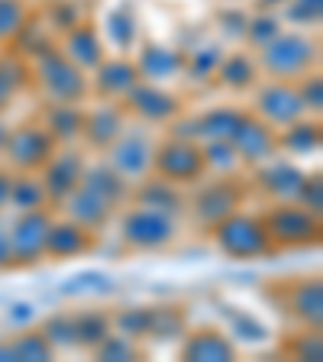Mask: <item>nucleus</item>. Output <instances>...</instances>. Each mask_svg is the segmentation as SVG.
Masks as SVG:
<instances>
[{"label":"nucleus","mask_w":323,"mask_h":362,"mask_svg":"<svg viewBox=\"0 0 323 362\" xmlns=\"http://www.w3.org/2000/svg\"><path fill=\"white\" fill-rule=\"evenodd\" d=\"M94 349H98L100 359H133V356H136L129 337H110V333H107V337L100 339Z\"/></svg>","instance_id":"obj_38"},{"label":"nucleus","mask_w":323,"mask_h":362,"mask_svg":"<svg viewBox=\"0 0 323 362\" xmlns=\"http://www.w3.org/2000/svg\"><path fill=\"white\" fill-rule=\"evenodd\" d=\"M301 181H304V175L294 165H285V162H275V165L259 172V188L265 194H271L275 201H298Z\"/></svg>","instance_id":"obj_24"},{"label":"nucleus","mask_w":323,"mask_h":362,"mask_svg":"<svg viewBox=\"0 0 323 362\" xmlns=\"http://www.w3.org/2000/svg\"><path fill=\"white\" fill-rule=\"evenodd\" d=\"M136 81H143V78H139V71H136L133 62L110 59V62H100L98 65L94 88H98V94H104V98H123Z\"/></svg>","instance_id":"obj_20"},{"label":"nucleus","mask_w":323,"mask_h":362,"mask_svg":"<svg viewBox=\"0 0 323 362\" xmlns=\"http://www.w3.org/2000/svg\"><path fill=\"white\" fill-rule=\"evenodd\" d=\"M298 94H301L304 107L320 110V104H323V81H320V75H310L307 81H304V90H298Z\"/></svg>","instance_id":"obj_43"},{"label":"nucleus","mask_w":323,"mask_h":362,"mask_svg":"<svg viewBox=\"0 0 323 362\" xmlns=\"http://www.w3.org/2000/svg\"><path fill=\"white\" fill-rule=\"evenodd\" d=\"M304 110L307 107H304L298 88H291L285 81H275L259 90V113H262L265 123H271V127H288V123L301 120Z\"/></svg>","instance_id":"obj_13"},{"label":"nucleus","mask_w":323,"mask_h":362,"mask_svg":"<svg viewBox=\"0 0 323 362\" xmlns=\"http://www.w3.org/2000/svg\"><path fill=\"white\" fill-rule=\"evenodd\" d=\"M107 149H110V168H117L127 181H143L152 175V152H155V143H152L146 133H139V129L120 133Z\"/></svg>","instance_id":"obj_8"},{"label":"nucleus","mask_w":323,"mask_h":362,"mask_svg":"<svg viewBox=\"0 0 323 362\" xmlns=\"http://www.w3.org/2000/svg\"><path fill=\"white\" fill-rule=\"evenodd\" d=\"M220 59H223V55H220V49H197L194 55H191L188 62H184V65H188V71H191V78H197V81H204V78L207 75H213V71H217V65H220Z\"/></svg>","instance_id":"obj_36"},{"label":"nucleus","mask_w":323,"mask_h":362,"mask_svg":"<svg viewBox=\"0 0 323 362\" xmlns=\"http://www.w3.org/2000/svg\"><path fill=\"white\" fill-rule=\"evenodd\" d=\"M71 320H75V346H98L110 333V320L104 314H81Z\"/></svg>","instance_id":"obj_32"},{"label":"nucleus","mask_w":323,"mask_h":362,"mask_svg":"<svg viewBox=\"0 0 323 362\" xmlns=\"http://www.w3.org/2000/svg\"><path fill=\"white\" fill-rule=\"evenodd\" d=\"M120 233L123 243L133 249H165L175 240V220L152 207H136L123 214Z\"/></svg>","instance_id":"obj_6"},{"label":"nucleus","mask_w":323,"mask_h":362,"mask_svg":"<svg viewBox=\"0 0 323 362\" xmlns=\"http://www.w3.org/2000/svg\"><path fill=\"white\" fill-rule=\"evenodd\" d=\"M233 330H246V333H242L246 339H262V337H265L262 324H252V320H246V317H240V320H236Z\"/></svg>","instance_id":"obj_45"},{"label":"nucleus","mask_w":323,"mask_h":362,"mask_svg":"<svg viewBox=\"0 0 323 362\" xmlns=\"http://www.w3.org/2000/svg\"><path fill=\"white\" fill-rule=\"evenodd\" d=\"M123 133V113L120 107H98V110L84 113L81 136L94 149H107V146Z\"/></svg>","instance_id":"obj_19"},{"label":"nucleus","mask_w":323,"mask_h":362,"mask_svg":"<svg viewBox=\"0 0 323 362\" xmlns=\"http://www.w3.org/2000/svg\"><path fill=\"white\" fill-rule=\"evenodd\" d=\"M7 194H10V175L0 172V207L7 204Z\"/></svg>","instance_id":"obj_48"},{"label":"nucleus","mask_w":323,"mask_h":362,"mask_svg":"<svg viewBox=\"0 0 323 362\" xmlns=\"http://www.w3.org/2000/svg\"><path fill=\"white\" fill-rule=\"evenodd\" d=\"M4 143H7V129L0 127V149H4Z\"/></svg>","instance_id":"obj_51"},{"label":"nucleus","mask_w":323,"mask_h":362,"mask_svg":"<svg viewBox=\"0 0 323 362\" xmlns=\"http://www.w3.org/2000/svg\"><path fill=\"white\" fill-rule=\"evenodd\" d=\"M45 172H42V188L45 197L52 201H65L71 191L81 185V175H84V158L78 156L75 149H65V152H52L49 162H45Z\"/></svg>","instance_id":"obj_10"},{"label":"nucleus","mask_w":323,"mask_h":362,"mask_svg":"<svg viewBox=\"0 0 323 362\" xmlns=\"http://www.w3.org/2000/svg\"><path fill=\"white\" fill-rule=\"evenodd\" d=\"M233 353H236L233 343L217 330H197L184 343V349H181V356L191 362H226V359H233Z\"/></svg>","instance_id":"obj_22"},{"label":"nucleus","mask_w":323,"mask_h":362,"mask_svg":"<svg viewBox=\"0 0 323 362\" xmlns=\"http://www.w3.org/2000/svg\"><path fill=\"white\" fill-rule=\"evenodd\" d=\"M317 59V45L310 39L298 36V33H288V36H275L271 42L262 45V68L269 71L275 81H291V78H301L310 71Z\"/></svg>","instance_id":"obj_2"},{"label":"nucleus","mask_w":323,"mask_h":362,"mask_svg":"<svg viewBox=\"0 0 323 362\" xmlns=\"http://www.w3.org/2000/svg\"><path fill=\"white\" fill-rule=\"evenodd\" d=\"M152 172L172 185H194L204 178L207 165H204L201 146H194L191 139H168L152 152Z\"/></svg>","instance_id":"obj_4"},{"label":"nucleus","mask_w":323,"mask_h":362,"mask_svg":"<svg viewBox=\"0 0 323 362\" xmlns=\"http://www.w3.org/2000/svg\"><path fill=\"white\" fill-rule=\"evenodd\" d=\"M0 359H4V362H13V346H0Z\"/></svg>","instance_id":"obj_49"},{"label":"nucleus","mask_w":323,"mask_h":362,"mask_svg":"<svg viewBox=\"0 0 323 362\" xmlns=\"http://www.w3.org/2000/svg\"><path fill=\"white\" fill-rule=\"evenodd\" d=\"M20 75L23 68L20 65H10V62H0V107L10 100L16 88H20Z\"/></svg>","instance_id":"obj_41"},{"label":"nucleus","mask_w":323,"mask_h":362,"mask_svg":"<svg viewBox=\"0 0 323 362\" xmlns=\"http://www.w3.org/2000/svg\"><path fill=\"white\" fill-rule=\"evenodd\" d=\"M45 339L52 346H75V320L71 317H55L45 327Z\"/></svg>","instance_id":"obj_39"},{"label":"nucleus","mask_w":323,"mask_h":362,"mask_svg":"<svg viewBox=\"0 0 323 362\" xmlns=\"http://www.w3.org/2000/svg\"><path fill=\"white\" fill-rule=\"evenodd\" d=\"M94 246L90 230H84L81 223L68 220V223H52L49 236H45V256L52 259H71V256H84Z\"/></svg>","instance_id":"obj_15"},{"label":"nucleus","mask_w":323,"mask_h":362,"mask_svg":"<svg viewBox=\"0 0 323 362\" xmlns=\"http://www.w3.org/2000/svg\"><path fill=\"white\" fill-rule=\"evenodd\" d=\"M39 84L59 104H75V100H81L88 94L84 68H78L65 52H55V49L39 55Z\"/></svg>","instance_id":"obj_3"},{"label":"nucleus","mask_w":323,"mask_h":362,"mask_svg":"<svg viewBox=\"0 0 323 362\" xmlns=\"http://www.w3.org/2000/svg\"><path fill=\"white\" fill-rule=\"evenodd\" d=\"M10 317H13V320H30L33 308H30V304H13V314H10Z\"/></svg>","instance_id":"obj_47"},{"label":"nucleus","mask_w":323,"mask_h":362,"mask_svg":"<svg viewBox=\"0 0 323 362\" xmlns=\"http://www.w3.org/2000/svg\"><path fill=\"white\" fill-rule=\"evenodd\" d=\"M230 143L236 146L242 162H265L278 152V133L275 127L265 120H256V117H242L240 129L233 133Z\"/></svg>","instance_id":"obj_12"},{"label":"nucleus","mask_w":323,"mask_h":362,"mask_svg":"<svg viewBox=\"0 0 323 362\" xmlns=\"http://www.w3.org/2000/svg\"><path fill=\"white\" fill-rule=\"evenodd\" d=\"M139 204L143 207H152V211L158 214H168V217H175V214L184 211V197H181L178 185H172V181L165 178H143V188H139Z\"/></svg>","instance_id":"obj_23"},{"label":"nucleus","mask_w":323,"mask_h":362,"mask_svg":"<svg viewBox=\"0 0 323 362\" xmlns=\"http://www.w3.org/2000/svg\"><path fill=\"white\" fill-rule=\"evenodd\" d=\"M81 127H84V113L78 110V104H59L55 100L45 113V129L52 133L55 143H68V139H75L81 136Z\"/></svg>","instance_id":"obj_26"},{"label":"nucleus","mask_w":323,"mask_h":362,"mask_svg":"<svg viewBox=\"0 0 323 362\" xmlns=\"http://www.w3.org/2000/svg\"><path fill=\"white\" fill-rule=\"evenodd\" d=\"M240 201H242V191L236 188L233 181H213V185H207V188L194 197V214L201 223L213 226L223 217H230V214L240 207Z\"/></svg>","instance_id":"obj_14"},{"label":"nucleus","mask_w":323,"mask_h":362,"mask_svg":"<svg viewBox=\"0 0 323 362\" xmlns=\"http://www.w3.org/2000/svg\"><path fill=\"white\" fill-rule=\"evenodd\" d=\"M320 7H323V0H294L291 7H288V16L294 23H317L320 20Z\"/></svg>","instance_id":"obj_42"},{"label":"nucleus","mask_w":323,"mask_h":362,"mask_svg":"<svg viewBox=\"0 0 323 362\" xmlns=\"http://www.w3.org/2000/svg\"><path fill=\"white\" fill-rule=\"evenodd\" d=\"M23 23H26L23 0H0V39H13Z\"/></svg>","instance_id":"obj_35"},{"label":"nucleus","mask_w":323,"mask_h":362,"mask_svg":"<svg viewBox=\"0 0 323 362\" xmlns=\"http://www.w3.org/2000/svg\"><path fill=\"white\" fill-rule=\"evenodd\" d=\"M65 207H68V217L75 220V223H81L84 230H98V226H104L107 220H110V211H113L104 197H98L94 191L81 188V185L65 197Z\"/></svg>","instance_id":"obj_17"},{"label":"nucleus","mask_w":323,"mask_h":362,"mask_svg":"<svg viewBox=\"0 0 323 362\" xmlns=\"http://www.w3.org/2000/svg\"><path fill=\"white\" fill-rule=\"evenodd\" d=\"M278 33H281V26H278V20H271V16H256V20L246 26L249 42H256L259 49H262L265 42H271Z\"/></svg>","instance_id":"obj_40"},{"label":"nucleus","mask_w":323,"mask_h":362,"mask_svg":"<svg viewBox=\"0 0 323 362\" xmlns=\"http://www.w3.org/2000/svg\"><path fill=\"white\" fill-rule=\"evenodd\" d=\"M81 188L94 191V194L104 197L110 207H117V204L127 197V178H123L117 168H110V165H94V168H84Z\"/></svg>","instance_id":"obj_25"},{"label":"nucleus","mask_w":323,"mask_h":362,"mask_svg":"<svg viewBox=\"0 0 323 362\" xmlns=\"http://www.w3.org/2000/svg\"><path fill=\"white\" fill-rule=\"evenodd\" d=\"M10 204H16V207H23V211H39L49 197H45V188L39 178H10V194H7Z\"/></svg>","instance_id":"obj_31"},{"label":"nucleus","mask_w":323,"mask_h":362,"mask_svg":"<svg viewBox=\"0 0 323 362\" xmlns=\"http://www.w3.org/2000/svg\"><path fill=\"white\" fill-rule=\"evenodd\" d=\"M184 68V55L175 52V49H165V45H149L143 49L139 62H136V71L146 81H168Z\"/></svg>","instance_id":"obj_21"},{"label":"nucleus","mask_w":323,"mask_h":362,"mask_svg":"<svg viewBox=\"0 0 323 362\" xmlns=\"http://www.w3.org/2000/svg\"><path fill=\"white\" fill-rule=\"evenodd\" d=\"M123 107L133 110L136 117L146 123H165V120H172V117H178V110H181L172 94H165V90L155 88V84H143V81H136L133 88L123 94Z\"/></svg>","instance_id":"obj_11"},{"label":"nucleus","mask_w":323,"mask_h":362,"mask_svg":"<svg viewBox=\"0 0 323 362\" xmlns=\"http://www.w3.org/2000/svg\"><path fill=\"white\" fill-rule=\"evenodd\" d=\"M278 146L294 152V156H307V152H314L320 146V127L317 123H301V120L288 123L285 133L278 136Z\"/></svg>","instance_id":"obj_29"},{"label":"nucleus","mask_w":323,"mask_h":362,"mask_svg":"<svg viewBox=\"0 0 323 362\" xmlns=\"http://www.w3.org/2000/svg\"><path fill=\"white\" fill-rule=\"evenodd\" d=\"M213 240L220 252L230 259H265L275 252L269 230L262 217H249V214H230L220 223H213Z\"/></svg>","instance_id":"obj_1"},{"label":"nucleus","mask_w":323,"mask_h":362,"mask_svg":"<svg viewBox=\"0 0 323 362\" xmlns=\"http://www.w3.org/2000/svg\"><path fill=\"white\" fill-rule=\"evenodd\" d=\"M13 346V359H33V362H42L52 356V343L45 339V333H23L20 339L10 343Z\"/></svg>","instance_id":"obj_33"},{"label":"nucleus","mask_w":323,"mask_h":362,"mask_svg":"<svg viewBox=\"0 0 323 362\" xmlns=\"http://www.w3.org/2000/svg\"><path fill=\"white\" fill-rule=\"evenodd\" d=\"M107 36H110L113 45H120V49H129L136 42V20L129 10H113L107 16Z\"/></svg>","instance_id":"obj_34"},{"label":"nucleus","mask_w":323,"mask_h":362,"mask_svg":"<svg viewBox=\"0 0 323 362\" xmlns=\"http://www.w3.org/2000/svg\"><path fill=\"white\" fill-rule=\"evenodd\" d=\"M49 214L39 211H26L10 230V265L23 269V265H36L45 256V236H49Z\"/></svg>","instance_id":"obj_7"},{"label":"nucleus","mask_w":323,"mask_h":362,"mask_svg":"<svg viewBox=\"0 0 323 362\" xmlns=\"http://www.w3.org/2000/svg\"><path fill=\"white\" fill-rule=\"evenodd\" d=\"M242 117L246 113L242 110H233V107H217V110L204 113V117H197L194 123H188V133H184V139H233V133L240 129Z\"/></svg>","instance_id":"obj_16"},{"label":"nucleus","mask_w":323,"mask_h":362,"mask_svg":"<svg viewBox=\"0 0 323 362\" xmlns=\"http://www.w3.org/2000/svg\"><path fill=\"white\" fill-rule=\"evenodd\" d=\"M65 55L78 68H98L104 62V45H100L98 30L90 23H75L65 39Z\"/></svg>","instance_id":"obj_18"},{"label":"nucleus","mask_w":323,"mask_h":362,"mask_svg":"<svg viewBox=\"0 0 323 362\" xmlns=\"http://www.w3.org/2000/svg\"><path fill=\"white\" fill-rule=\"evenodd\" d=\"M120 327L127 333H146L149 330V310H133V314L120 317Z\"/></svg>","instance_id":"obj_44"},{"label":"nucleus","mask_w":323,"mask_h":362,"mask_svg":"<svg viewBox=\"0 0 323 362\" xmlns=\"http://www.w3.org/2000/svg\"><path fill=\"white\" fill-rule=\"evenodd\" d=\"M4 265H10V236L0 230V269Z\"/></svg>","instance_id":"obj_46"},{"label":"nucleus","mask_w":323,"mask_h":362,"mask_svg":"<svg viewBox=\"0 0 323 362\" xmlns=\"http://www.w3.org/2000/svg\"><path fill=\"white\" fill-rule=\"evenodd\" d=\"M262 7H275V4H285V0H259Z\"/></svg>","instance_id":"obj_50"},{"label":"nucleus","mask_w":323,"mask_h":362,"mask_svg":"<svg viewBox=\"0 0 323 362\" xmlns=\"http://www.w3.org/2000/svg\"><path fill=\"white\" fill-rule=\"evenodd\" d=\"M298 201H301V207H307L310 214H320V207H323V181H320V175H304L301 191H298Z\"/></svg>","instance_id":"obj_37"},{"label":"nucleus","mask_w":323,"mask_h":362,"mask_svg":"<svg viewBox=\"0 0 323 362\" xmlns=\"http://www.w3.org/2000/svg\"><path fill=\"white\" fill-rule=\"evenodd\" d=\"M291 308L294 314L301 317L304 324H314V330L320 327V314H323V288L317 279L304 281L291 291Z\"/></svg>","instance_id":"obj_27"},{"label":"nucleus","mask_w":323,"mask_h":362,"mask_svg":"<svg viewBox=\"0 0 323 362\" xmlns=\"http://www.w3.org/2000/svg\"><path fill=\"white\" fill-rule=\"evenodd\" d=\"M201 152H204V165L211 168V172H217V175L236 172V165L242 162L240 152H236V146L230 143V139H207Z\"/></svg>","instance_id":"obj_30"},{"label":"nucleus","mask_w":323,"mask_h":362,"mask_svg":"<svg viewBox=\"0 0 323 362\" xmlns=\"http://www.w3.org/2000/svg\"><path fill=\"white\" fill-rule=\"evenodd\" d=\"M4 152L23 172H33V168H42L49 162V156L55 152V139L52 133L39 123H26V127L7 133V143H4Z\"/></svg>","instance_id":"obj_9"},{"label":"nucleus","mask_w":323,"mask_h":362,"mask_svg":"<svg viewBox=\"0 0 323 362\" xmlns=\"http://www.w3.org/2000/svg\"><path fill=\"white\" fill-rule=\"evenodd\" d=\"M265 230H269L275 249L278 246H310L320 240V220L310 214L307 207H294V204H281L275 211L262 217Z\"/></svg>","instance_id":"obj_5"},{"label":"nucleus","mask_w":323,"mask_h":362,"mask_svg":"<svg viewBox=\"0 0 323 362\" xmlns=\"http://www.w3.org/2000/svg\"><path fill=\"white\" fill-rule=\"evenodd\" d=\"M217 75H220V81H223L226 88L242 90V88H252V84H256L259 71H256V62L249 59V55L236 52V55H230V59H220Z\"/></svg>","instance_id":"obj_28"}]
</instances>
